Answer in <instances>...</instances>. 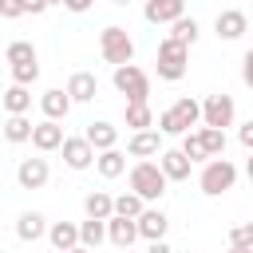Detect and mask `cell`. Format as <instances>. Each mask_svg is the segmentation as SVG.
<instances>
[{"instance_id": "obj_8", "label": "cell", "mask_w": 253, "mask_h": 253, "mask_svg": "<svg viewBox=\"0 0 253 253\" xmlns=\"http://www.w3.org/2000/svg\"><path fill=\"white\" fill-rule=\"evenodd\" d=\"M40 154H51V150H59V142H63V126L59 123H51V119H43V123H32V138H28Z\"/></svg>"}, {"instance_id": "obj_47", "label": "cell", "mask_w": 253, "mask_h": 253, "mask_svg": "<svg viewBox=\"0 0 253 253\" xmlns=\"http://www.w3.org/2000/svg\"><path fill=\"white\" fill-rule=\"evenodd\" d=\"M0 253H4V249H0Z\"/></svg>"}, {"instance_id": "obj_19", "label": "cell", "mask_w": 253, "mask_h": 253, "mask_svg": "<svg viewBox=\"0 0 253 253\" xmlns=\"http://www.w3.org/2000/svg\"><path fill=\"white\" fill-rule=\"evenodd\" d=\"M40 107H43V119L59 123V119H67V111H71V99H67V91L51 87V91H43V95H40Z\"/></svg>"}, {"instance_id": "obj_14", "label": "cell", "mask_w": 253, "mask_h": 253, "mask_svg": "<svg viewBox=\"0 0 253 253\" xmlns=\"http://www.w3.org/2000/svg\"><path fill=\"white\" fill-rule=\"evenodd\" d=\"M166 225H170V217H166L162 210H142V213L134 217V229H138V237H146V241H162V237H166Z\"/></svg>"}, {"instance_id": "obj_44", "label": "cell", "mask_w": 253, "mask_h": 253, "mask_svg": "<svg viewBox=\"0 0 253 253\" xmlns=\"http://www.w3.org/2000/svg\"><path fill=\"white\" fill-rule=\"evenodd\" d=\"M111 4H130V0H111Z\"/></svg>"}, {"instance_id": "obj_39", "label": "cell", "mask_w": 253, "mask_h": 253, "mask_svg": "<svg viewBox=\"0 0 253 253\" xmlns=\"http://www.w3.org/2000/svg\"><path fill=\"white\" fill-rule=\"evenodd\" d=\"M20 4H24V12H32V16H40V12H43V8H47V4H43V0H20Z\"/></svg>"}, {"instance_id": "obj_22", "label": "cell", "mask_w": 253, "mask_h": 253, "mask_svg": "<svg viewBox=\"0 0 253 253\" xmlns=\"http://www.w3.org/2000/svg\"><path fill=\"white\" fill-rule=\"evenodd\" d=\"M95 170H99L103 178H119V174L126 170V154H123L119 146H111V150H99V154H95Z\"/></svg>"}, {"instance_id": "obj_43", "label": "cell", "mask_w": 253, "mask_h": 253, "mask_svg": "<svg viewBox=\"0 0 253 253\" xmlns=\"http://www.w3.org/2000/svg\"><path fill=\"white\" fill-rule=\"evenodd\" d=\"M43 4H47V8H51V4H59V0H43Z\"/></svg>"}, {"instance_id": "obj_46", "label": "cell", "mask_w": 253, "mask_h": 253, "mask_svg": "<svg viewBox=\"0 0 253 253\" xmlns=\"http://www.w3.org/2000/svg\"><path fill=\"white\" fill-rule=\"evenodd\" d=\"M0 95H4V87H0Z\"/></svg>"}, {"instance_id": "obj_35", "label": "cell", "mask_w": 253, "mask_h": 253, "mask_svg": "<svg viewBox=\"0 0 253 253\" xmlns=\"http://www.w3.org/2000/svg\"><path fill=\"white\" fill-rule=\"evenodd\" d=\"M0 16L4 20H16V16H24V4L20 0H0Z\"/></svg>"}, {"instance_id": "obj_23", "label": "cell", "mask_w": 253, "mask_h": 253, "mask_svg": "<svg viewBox=\"0 0 253 253\" xmlns=\"http://www.w3.org/2000/svg\"><path fill=\"white\" fill-rule=\"evenodd\" d=\"M0 107L8 111V115H28V107H32V91L28 87H4V95H0Z\"/></svg>"}, {"instance_id": "obj_4", "label": "cell", "mask_w": 253, "mask_h": 253, "mask_svg": "<svg viewBox=\"0 0 253 253\" xmlns=\"http://www.w3.org/2000/svg\"><path fill=\"white\" fill-rule=\"evenodd\" d=\"M233 182H237V166H233L229 158H210V162H206V170H202V178H198L202 194H210V198H217V194L233 190Z\"/></svg>"}, {"instance_id": "obj_40", "label": "cell", "mask_w": 253, "mask_h": 253, "mask_svg": "<svg viewBox=\"0 0 253 253\" xmlns=\"http://www.w3.org/2000/svg\"><path fill=\"white\" fill-rule=\"evenodd\" d=\"M146 253H174V249H170L166 241H150V249H146Z\"/></svg>"}, {"instance_id": "obj_9", "label": "cell", "mask_w": 253, "mask_h": 253, "mask_svg": "<svg viewBox=\"0 0 253 253\" xmlns=\"http://www.w3.org/2000/svg\"><path fill=\"white\" fill-rule=\"evenodd\" d=\"M47 158H20V166H16V182L24 186V190H40V186H47Z\"/></svg>"}, {"instance_id": "obj_11", "label": "cell", "mask_w": 253, "mask_h": 253, "mask_svg": "<svg viewBox=\"0 0 253 253\" xmlns=\"http://www.w3.org/2000/svg\"><path fill=\"white\" fill-rule=\"evenodd\" d=\"M126 154L130 158H154V154H162V134L158 130H134L126 138Z\"/></svg>"}, {"instance_id": "obj_36", "label": "cell", "mask_w": 253, "mask_h": 253, "mask_svg": "<svg viewBox=\"0 0 253 253\" xmlns=\"http://www.w3.org/2000/svg\"><path fill=\"white\" fill-rule=\"evenodd\" d=\"M241 79H245V83H253V51H245V55H241Z\"/></svg>"}, {"instance_id": "obj_41", "label": "cell", "mask_w": 253, "mask_h": 253, "mask_svg": "<svg viewBox=\"0 0 253 253\" xmlns=\"http://www.w3.org/2000/svg\"><path fill=\"white\" fill-rule=\"evenodd\" d=\"M229 253H253V245H233Z\"/></svg>"}, {"instance_id": "obj_27", "label": "cell", "mask_w": 253, "mask_h": 253, "mask_svg": "<svg viewBox=\"0 0 253 253\" xmlns=\"http://www.w3.org/2000/svg\"><path fill=\"white\" fill-rule=\"evenodd\" d=\"M126 126L130 130H150L154 126V111L146 103H126Z\"/></svg>"}, {"instance_id": "obj_29", "label": "cell", "mask_w": 253, "mask_h": 253, "mask_svg": "<svg viewBox=\"0 0 253 253\" xmlns=\"http://www.w3.org/2000/svg\"><path fill=\"white\" fill-rule=\"evenodd\" d=\"M83 210H87V217H95V221H107V217H111V194H103V190L87 194V198H83Z\"/></svg>"}, {"instance_id": "obj_2", "label": "cell", "mask_w": 253, "mask_h": 253, "mask_svg": "<svg viewBox=\"0 0 253 253\" xmlns=\"http://www.w3.org/2000/svg\"><path fill=\"white\" fill-rule=\"evenodd\" d=\"M99 51H103V59H107V63L123 67V63H130V59H134V40L126 36V28L107 24V28L99 32Z\"/></svg>"}, {"instance_id": "obj_33", "label": "cell", "mask_w": 253, "mask_h": 253, "mask_svg": "<svg viewBox=\"0 0 253 253\" xmlns=\"http://www.w3.org/2000/svg\"><path fill=\"white\" fill-rule=\"evenodd\" d=\"M12 79H16V87H32L40 79V63H16L12 67Z\"/></svg>"}, {"instance_id": "obj_15", "label": "cell", "mask_w": 253, "mask_h": 253, "mask_svg": "<svg viewBox=\"0 0 253 253\" xmlns=\"http://www.w3.org/2000/svg\"><path fill=\"white\" fill-rule=\"evenodd\" d=\"M103 225H107V241H111L115 249H130V245H134V237H138V229H134V221H130V217H115V213H111Z\"/></svg>"}, {"instance_id": "obj_20", "label": "cell", "mask_w": 253, "mask_h": 253, "mask_svg": "<svg viewBox=\"0 0 253 253\" xmlns=\"http://www.w3.org/2000/svg\"><path fill=\"white\" fill-rule=\"evenodd\" d=\"M170 115H174V123L182 126V134L190 130V126H198L202 123V103L198 99H190V95H182L174 107H170Z\"/></svg>"}, {"instance_id": "obj_18", "label": "cell", "mask_w": 253, "mask_h": 253, "mask_svg": "<svg viewBox=\"0 0 253 253\" xmlns=\"http://www.w3.org/2000/svg\"><path fill=\"white\" fill-rule=\"evenodd\" d=\"M47 241H51L55 253H67V249L79 245V225L75 221H55V225H47Z\"/></svg>"}, {"instance_id": "obj_37", "label": "cell", "mask_w": 253, "mask_h": 253, "mask_svg": "<svg viewBox=\"0 0 253 253\" xmlns=\"http://www.w3.org/2000/svg\"><path fill=\"white\" fill-rule=\"evenodd\" d=\"M237 138H241V146H253V119H249V123H241Z\"/></svg>"}, {"instance_id": "obj_13", "label": "cell", "mask_w": 253, "mask_h": 253, "mask_svg": "<svg viewBox=\"0 0 253 253\" xmlns=\"http://www.w3.org/2000/svg\"><path fill=\"white\" fill-rule=\"evenodd\" d=\"M190 166H194V162H190L182 150H162V154H158V170H162L166 182H186V178H190Z\"/></svg>"}, {"instance_id": "obj_1", "label": "cell", "mask_w": 253, "mask_h": 253, "mask_svg": "<svg viewBox=\"0 0 253 253\" xmlns=\"http://www.w3.org/2000/svg\"><path fill=\"white\" fill-rule=\"evenodd\" d=\"M130 194H134V198H142V202H158V198L166 194V178H162L158 162L142 158V162H134V166H130Z\"/></svg>"}, {"instance_id": "obj_30", "label": "cell", "mask_w": 253, "mask_h": 253, "mask_svg": "<svg viewBox=\"0 0 253 253\" xmlns=\"http://www.w3.org/2000/svg\"><path fill=\"white\" fill-rule=\"evenodd\" d=\"M103 241H107V225L95 221V217H87V221L79 225V245H83V249H95V245H103Z\"/></svg>"}, {"instance_id": "obj_10", "label": "cell", "mask_w": 253, "mask_h": 253, "mask_svg": "<svg viewBox=\"0 0 253 253\" xmlns=\"http://www.w3.org/2000/svg\"><path fill=\"white\" fill-rule=\"evenodd\" d=\"M142 16L146 24H174L178 16H186V0H146Z\"/></svg>"}, {"instance_id": "obj_7", "label": "cell", "mask_w": 253, "mask_h": 253, "mask_svg": "<svg viewBox=\"0 0 253 253\" xmlns=\"http://www.w3.org/2000/svg\"><path fill=\"white\" fill-rule=\"evenodd\" d=\"M213 32H217V40H241L249 32V16L241 8H225V12H217Z\"/></svg>"}, {"instance_id": "obj_42", "label": "cell", "mask_w": 253, "mask_h": 253, "mask_svg": "<svg viewBox=\"0 0 253 253\" xmlns=\"http://www.w3.org/2000/svg\"><path fill=\"white\" fill-rule=\"evenodd\" d=\"M67 253H91V249H83V245H75V249H67Z\"/></svg>"}, {"instance_id": "obj_17", "label": "cell", "mask_w": 253, "mask_h": 253, "mask_svg": "<svg viewBox=\"0 0 253 253\" xmlns=\"http://www.w3.org/2000/svg\"><path fill=\"white\" fill-rule=\"evenodd\" d=\"M83 138H87V146L99 154V150H111L115 142H119V130L107 123V119H99V123H87V130H83Z\"/></svg>"}, {"instance_id": "obj_21", "label": "cell", "mask_w": 253, "mask_h": 253, "mask_svg": "<svg viewBox=\"0 0 253 253\" xmlns=\"http://www.w3.org/2000/svg\"><path fill=\"white\" fill-rule=\"evenodd\" d=\"M47 233V221H43V213H36V210H24L20 217H16V237L20 241H40Z\"/></svg>"}, {"instance_id": "obj_6", "label": "cell", "mask_w": 253, "mask_h": 253, "mask_svg": "<svg viewBox=\"0 0 253 253\" xmlns=\"http://www.w3.org/2000/svg\"><path fill=\"white\" fill-rule=\"evenodd\" d=\"M233 115H237L233 95H210V99L202 103V123H206V126H213V130L233 126Z\"/></svg>"}, {"instance_id": "obj_24", "label": "cell", "mask_w": 253, "mask_h": 253, "mask_svg": "<svg viewBox=\"0 0 253 253\" xmlns=\"http://www.w3.org/2000/svg\"><path fill=\"white\" fill-rule=\"evenodd\" d=\"M166 40H174V43L190 47V43L198 40V20H194V16H178V20L170 24V36H166Z\"/></svg>"}, {"instance_id": "obj_45", "label": "cell", "mask_w": 253, "mask_h": 253, "mask_svg": "<svg viewBox=\"0 0 253 253\" xmlns=\"http://www.w3.org/2000/svg\"><path fill=\"white\" fill-rule=\"evenodd\" d=\"M119 253H130V249H119Z\"/></svg>"}, {"instance_id": "obj_16", "label": "cell", "mask_w": 253, "mask_h": 253, "mask_svg": "<svg viewBox=\"0 0 253 253\" xmlns=\"http://www.w3.org/2000/svg\"><path fill=\"white\" fill-rule=\"evenodd\" d=\"M99 95V79L91 75V71H75L71 79H67V99L71 103H91Z\"/></svg>"}, {"instance_id": "obj_38", "label": "cell", "mask_w": 253, "mask_h": 253, "mask_svg": "<svg viewBox=\"0 0 253 253\" xmlns=\"http://www.w3.org/2000/svg\"><path fill=\"white\" fill-rule=\"evenodd\" d=\"M59 4H63L67 12H87V8L95 4V0H59Z\"/></svg>"}, {"instance_id": "obj_3", "label": "cell", "mask_w": 253, "mask_h": 253, "mask_svg": "<svg viewBox=\"0 0 253 253\" xmlns=\"http://www.w3.org/2000/svg\"><path fill=\"white\" fill-rule=\"evenodd\" d=\"M115 91H123L126 95V103H146L150 99V79H146V71L138 67V63H123V67H115Z\"/></svg>"}, {"instance_id": "obj_12", "label": "cell", "mask_w": 253, "mask_h": 253, "mask_svg": "<svg viewBox=\"0 0 253 253\" xmlns=\"http://www.w3.org/2000/svg\"><path fill=\"white\" fill-rule=\"evenodd\" d=\"M59 150H63V162L71 166V170H87L91 162H95V150L87 146V138L79 134V138H63L59 142Z\"/></svg>"}, {"instance_id": "obj_5", "label": "cell", "mask_w": 253, "mask_h": 253, "mask_svg": "<svg viewBox=\"0 0 253 253\" xmlns=\"http://www.w3.org/2000/svg\"><path fill=\"white\" fill-rule=\"evenodd\" d=\"M186 63H190V47L174 43V40H162L158 43V79L166 83H178L186 75Z\"/></svg>"}, {"instance_id": "obj_25", "label": "cell", "mask_w": 253, "mask_h": 253, "mask_svg": "<svg viewBox=\"0 0 253 253\" xmlns=\"http://www.w3.org/2000/svg\"><path fill=\"white\" fill-rule=\"evenodd\" d=\"M198 138H202V150H206V158H225V130L202 126V130H198Z\"/></svg>"}, {"instance_id": "obj_31", "label": "cell", "mask_w": 253, "mask_h": 253, "mask_svg": "<svg viewBox=\"0 0 253 253\" xmlns=\"http://www.w3.org/2000/svg\"><path fill=\"white\" fill-rule=\"evenodd\" d=\"M4 59L16 67V63H36V47H32V40H12L8 43V51H4Z\"/></svg>"}, {"instance_id": "obj_26", "label": "cell", "mask_w": 253, "mask_h": 253, "mask_svg": "<svg viewBox=\"0 0 253 253\" xmlns=\"http://www.w3.org/2000/svg\"><path fill=\"white\" fill-rule=\"evenodd\" d=\"M142 210H146V202L134 198V194H119V198H111V213H115V217H130V221H134Z\"/></svg>"}, {"instance_id": "obj_32", "label": "cell", "mask_w": 253, "mask_h": 253, "mask_svg": "<svg viewBox=\"0 0 253 253\" xmlns=\"http://www.w3.org/2000/svg\"><path fill=\"white\" fill-rule=\"evenodd\" d=\"M178 150H182L190 162H210V158H206V150H202V138H198V134H190V130L182 134V146H178Z\"/></svg>"}, {"instance_id": "obj_34", "label": "cell", "mask_w": 253, "mask_h": 253, "mask_svg": "<svg viewBox=\"0 0 253 253\" xmlns=\"http://www.w3.org/2000/svg\"><path fill=\"white\" fill-rule=\"evenodd\" d=\"M229 241H233V245H253V225H237V229L229 233Z\"/></svg>"}, {"instance_id": "obj_28", "label": "cell", "mask_w": 253, "mask_h": 253, "mask_svg": "<svg viewBox=\"0 0 253 253\" xmlns=\"http://www.w3.org/2000/svg\"><path fill=\"white\" fill-rule=\"evenodd\" d=\"M4 138H8V142H28V138H32V119H28V115H8Z\"/></svg>"}]
</instances>
